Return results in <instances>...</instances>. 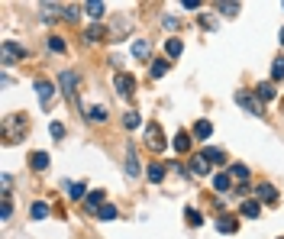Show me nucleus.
<instances>
[{"mask_svg":"<svg viewBox=\"0 0 284 239\" xmlns=\"http://www.w3.org/2000/svg\"><path fill=\"white\" fill-rule=\"evenodd\" d=\"M52 136H55V139H62V136H65V126H62V123H52Z\"/></svg>","mask_w":284,"mask_h":239,"instance_id":"nucleus-38","label":"nucleus"},{"mask_svg":"<svg viewBox=\"0 0 284 239\" xmlns=\"http://www.w3.org/2000/svg\"><path fill=\"white\" fill-rule=\"evenodd\" d=\"M145 146L152 149V152H165L168 142H165V133H161L158 123H148V126H145Z\"/></svg>","mask_w":284,"mask_h":239,"instance_id":"nucleus-3","label":"nucleus"},{"mask_svg":"<svg viewBox=\"0 0 284 239\" xmlns=\"http://www.w3.org/2000/svg\"><path fill=\"white\" fill-rule=\"evenodd\" d=\"M107 201V191H87V207L91 210H100Z\"/></svg>","mask_w":284,"mask_h":239,"instance_id":"nucleus-13","label":"nucleus"},{"mask_svg":"<svg viewBox=\"0 0 284 239\" xmlns=\"http://www.w3.org/2000/svg\"><path fill=\"white\" fill-rule=\"evenodd\" d=\"M133 55H136V58L148 55V42H145V39H136V42H133Z\"/></svg>","mask_w":284,"mask_h":239,"instance_id":"nucleus-29","label":"nucleus"},{"mask_svg":"<svg viewBox=\"0 0 284 239\" xmlns=\"http://www.w3.org/2000/svg\"><path fill=\"white\" fill-rule=\"evenodd\" d=\"M139 123H142V120H139V113H136V110H130V113H123V126H126V129H136V126H139Z\"/></svg>","mask_w":284,"mask_h":239,"instance_id":"nucleus-31","label":"nucleus"},{"mask_svg":"<svg viewBox=\"0 0 284 239\" xmlns=\"http://www.w3.org/2000/svg\"><path fill=\"white\" fill-rule=\"evenodd\" d=\"M58 84H62V91L68 94V97H74V94H78V74H74V71H62Z\"/></svg>","mask_w":284,"mask_h":239,"instance_id":"nucleus-8","label":"nucleus"},{"mask_svg":"<svg viewBox=\"0 0 284 239\" xmlns=\"http://www.w3.org/2000/svg\"><path fill=\"white\" fill-rule=\"evenodd\" d=\"M210 133H213V123H210V120H197V126H194V136L204 142V139H210Z\"/></svg>","mask_w":284,"mask_h":239,"instance_id":"nucleus-14","label":"nucleus"},{"mask_svg":"<svg viewBox=\"0 0 284 239\" xmlns=\"http://www.w3.org/2000/svg\"><path fill=\"white\" fill-rule=\"evenodd\" d=\"M123 168H126V175H130V178H136V175H139V159H136V149H133V146H126Z\"/></svg>","mask_w":284,"mask_h":239,"instance_id":"nucleus-9","label":"nucleus"},{"mask_svg":"<svg viewBox=\"0 0 284 239\" xmlns=\"http://www.w3.org/2000/svg\"><path fill=\"white\" fill-rule=\"evenodd\" d=\"M236 104H239L246 113H252V117H262V97L259 94H252V91L242 87V91H236Z\"/></svg>","mask_w":284,"mask_h":239,"instance_id":"nucleus-1","label":"nucleus"},{"mask_svg":"<svg viewBox=\"0 0 284 239\" xmlns=\"http://www.w3.org/2000/svg\"><path fill=\"white\" fill-rule=\"evenodd\" d=\"M29 52L23 49V45H16L13 39H3V65H13V61H23Z\"/></svg>","mask_w":284,"mask_h":239,"instance_id":"nucleus-4","label":"nucleus"},{"mask_svg":"<svg viewBox=\"0 0 284 239\" xmlns=\"http://www.w3.org/2000/svg\"><path fill=\"white\" fill-rule=\"evenodd\" d=\"M165 52H168V58H181L184 42H181V39H168V42H165Z\"/></svg>","mask_w":284,"mask_h":239,"instance_id":"nucleus-17","label":"nucleus"},{"mask_svg":"<svg viewBox=\"0 0 284 239\" xmlns=\"http://www.w3.org/2000/svg\"><path fill=\"white\" fill-rule=\"evenodd\" d=\"M84 36H87V42H100L107 32H104V26H100V23H94V26H87V29H84Z\"/></svg>","mask_w":284,"mask_h":239,"instance_id":"nucleus-19","label":"nucleus"},{"mask_svg":"<svg viewBox=\"0 0 284 239\" xmlns=\"http://www.w3.org/2000/svg\"><path fill=\"white\" fill-rule=\"evenodd\" d=\"M10 214H13V204H10V197L3 194V207H0V217H3V220H10Z\"/></svg>","mask_w":284,"mask_h":239,"instance_id":"nucleus-35","label":"nucleus"},{"mask_svg":"<svg viewBox=\"0 0 284 239\" xmlns=\"http://www.w3.org/2000/svg\"><path fill=\"white\" fill-rule=\"evenodd\" d=\"M174 149H178V152H191V136L178 133V136H174Z\"/></svg>","mask_w":284,"mask_h":239,"instance_id":"nucleus-23","label":"nucleus"},{"mask_svg":"<svg viewBox=\"0 0 284 239\" xmlns=\"http://www.w3.org/2000/svg\"><path fill=\"white\" fill-rule=\"evenodd\" d=\"M242 217H249V220H259V214H262V204L259 201H252V197H249V201H242Z\"/></svg>","mask_w":284,"mask_h":239,"instance_id":"nucleus-11","label":"nucleus"},{"mask_svg":"<svg viewBox=\"0 0 284 239\" xmlns=\"http://www.w3.org/2000/svg\"><path fill=\"white\" fill-rule=\"evenodd\" d=\"M191 172L197 175V178H204V175H210V162L204 159V152H200V155H194V159H191Z\"/></svg>","mask_w":284,"mask_h":239,"instance_id":"nucleus-10","label":"nucleus"},{"mask_svg":"<svg viewBox=\"0 0 284 239\" xmlns=\"http://www.w3.org/2000/svg\"><path fill=\"white\" fill-rule=\"evenodd\" d=\"M113 84H117V94H123V97H133V94H136V78H133V74L117 71L113 74Z\"/></svg>","mask_w":284,"mask_h":239,"instance_id":"nucleus-5","label":"nucleus"},{"mask_svg":"<svg viewBox=\"0 0 284 239\" xmlns=\"http://www.w3.org/2000/svg\"><path fill=\"white\" fill-rule=\"evenodd\" d=\"M36 94H39V104H42V110H49L52 97H55V84H52V81H45V78H39V81H36Z\"/></svg>","mask_w":284,"mask_h":239,"instance_id":"nucleus-6","label":"nucleus"},{"mask_svg":"<svg viewBox=\"0 0 284 239\" xmlns=\"http://www.w3.org/2000/svg\"><path fill=\"white\" fill-rule=\"evenodd\" d=\"M278 39H281V42H284V29H281V36H278Z\"/></svg>","mask_w":284,"mask_h":239,"instance_id":"nucleus-40","label":"nucleus"},{"mask_svg":"<svg viewBox=\"0 0 284 239\" xmlns=\"http://www.w3.org/2000/svg\"><path fill=\"white\" fill-rule=\"evenodd\" d=\"M84 10L91 13L94 19H100V16H104V13H107V6H104V3H97V0H91V3H84Z\"/></svg>","mask_w":284,"mask_h":239,"instance_id":"nucleus-24","label":"nucleus"},{"mask_svg":"<svg viewBox=\"0 0 284 239\" xmlns=\"http://www.w3.org/2000/svg\"><path fill=\"white\" fill-rule=\"evenodd\" d=\"M168 68H171V65H168V58H155L152 65H148V71H152V78H161Z\"/></svg>","mask_w":284,"mask_h":239,"instance_id":"nucleus-21","label":"nucleus"},{"mask_svg":"<svg viewBox=\"0 0 284 239\" xmlns=\"http://www.w3.org/2000/svg\"><path fill=\"white\" fill-rule=\"evenodd\" d=\"M236 10H239V3H220V13H229V16H233Z\"/></svg>","mask_w":284,"mask_h":239,"instance_id":"nucleus-37","label":"nucleus"},{"mask_svg":"<svg viewBox=\"0 0 284 239\" xmlns=\"http://www.w3.org/2000/svg\"><path fill=\"white\" fill-rule=\"evenodd\" d=\"M272 78H275V81L284 78V55H278V58L272 61Z\"/></svg>","mask_w":284,"mask_h":239,"instance_id":"nucleus-28","label":"nucleus"},{"mask_svg":"<svg viewBox=\"0 0 284 239\" xmlns=\"http://www.w3.org/2000/svg\"><path fill=\"white\" fill-rule=\"evenodd\" d=\"M204 159L210 162V165H226V152H223V149H204Z\"/></svg>","mask_w":284,"mask_h":239,"instance_id":"nucleus-15","label":"nucleus"},{"mask_svg":"<svg viewBox=\"0 0 284 239\" xmlns=\"http://www.w3.org/2000/svg\"><path fill=\"white\" fill-rule=\"evenodd\" d=\"M184 217H187V223H191V227H200V223H204V217H200L194 207H187V214H184Z\"/></svg>","mask_w":284,"mask_h":239,"instance_id":"nucleus-33","label":"nucleus"},{"mask_svg":"<svg viewBox=\"0 0 284 239\" xmlns=\"http://www.w3.org/2000/svg\"><path fill=\"white\" fill-rule=\"evenodd\" d=\"M68 197H71V201H81V197H87V191H84V184H81V181H74V184H68Z\"/></svg>","mask_w":284,"mask_h":239,"instance_id":"nucleus-26","label":"nucleus"},{"mask_svg":"<svg viewBox=\"0 0 284 239\" xmlns=\"http://www.w3.org/2000/svg\"><path fill=\"white\" fill-rule=\"evenodd\" d=\"M255 201L259 204H278V191H275V184H268V181L255 184Z\"/></svg>","mask_w":284,"mask_h":239,"instance_id":"nucleus-7","label":"nucleus"},{"mask_svg":"<svg viewBox=\"0 0 284 239\" xmlns=\"http://www.w3.org/2000/svg\"><path fill=\"white\" fill-rule=\"evenodd\" d=\"M49 49L62 55V52H65V42H62V36H52V39H49Z\"/></svg>","mask_w":284,"mask_h":239,"instance_id":"nucleus-34","label":"nucleus"},{"mask_svg":"<svg viewBox=\"0 0 284 239\" xmlns=\"http://www.w3.org/2000/svg\"><path fill=\"white\" fill-rule=\"evenodd\" d=\"M29 214H32V220H45V217H49V204H42V201H39V204H32V210H29Z\"/></svg>","mask_w":284,"mask_h":239,"instance_id":"nucleus-25","label":"nucleus"},{"mask_svg":"<svg viewBox=\"0 0 284 239\" xmlns=\"http://www.w3.org/2000/svg\"><path fill=\"white\" fill-rule=\"evenodd\" d=\"M181 6H184V10H197V6H200V0H184Z\"/></svg>","mask_w":284,"mask_h":239,"instance_id":"nucleus-39","label":"nucleus"},{"mask_svg":"<svg viewBox=\"0 0 284 239\" xmlns=\"http://www.w3.org/2000/svg\"><path fill=\"white\" fill-rule=\"evenodd\" d=\"M87 120H91V123H104V120H107V107H104V104L91 107V110H87Z\"/></svg>","mask_w":284,"mask_h":239,"instance_id":"nucleus-22","label":"nucleus"},{"mask_svg":"<svg viewBox=\"0 0 284 239\" xmlns=\"http://www.w3.org/2000/svg\"><path fill=\"white\" fill-rule=\"evenodd\" d=\"M29 168L45 172V168H49V152H32V155H29Z\"/></svg>","mask_w":284,"mask_h":239,"instance_id":"nucleus-12","label":"nucleus"},{"mask_svg":"<svg viewBox=\"0 0 284 239\" xmlns=\"http://www.w3.org/2000/svg\"><path fill=\"white\" fill-rule=\"evenodd\" d=\"M19 133H26V113H13V117H6L3 120V139L16 142Z\"/></svg>","mask_w":284,"mask_h":239,"instance_id":"nucleus-2","label":"nucleus"},{"mask_svg":"<svg viewBox=\"0 0 284 239\" xmlns=\"http://www.w3.org/2000/svg\"><path fill=\"white\" fill-rule=\"evenodd\" d=\"M216 230H220V233H236L239 223H236L233 217H220V220H216Z\"/></svg>","mask_w":284,"mask_h":239,"instance_id":"nucleus-20","label":"nucleus"},{"mask_svg":"<svg viewBox=\"0 0 284 239\" xmlns=\"http://www.w3.org/2000/svg\"><path fill=\"white\" fill-rule=\"evenodd\" d=\"M229 172H233V178H239L242 184L249 181V168H246V165H233V168H229Z\"/></svg>","mask_w":284,"mask_h":239,"instance_id":"nucleus-32","label":"nucleus"},{"mask_svg":"<svg viewBox=\"0 0 284 239\" xmlns=\"http://www.w3.org/2000/svg\"><path fill=\"white\" fill-rule=\"evenodd\" d=\"M165 168H168V165H148V168H145V178L152 181V184L165 181Z\"/></svg>","mask_w":284,"mask_h":239,"instance_id":"nucleus-16","label":"nucleus"},{"mask_svg":"<svg viewBox=\"0 0 284 239\" xmlns=\"http://www.w3.org/2000/svg\"><path fill=\"white\" fill-rule=\"evenodd\" d=\"M78 16H81V13H78V6H65V19H71V23H74Z\"/></svg>","mask_w":284,"mask_h":239,"instance_id":"nucleus-36","label":"nucleus"},{"mask_svg":"<svg viewBox=\"0 0 284 239\" xmlns=\"http://www.w3.org/2000/svg\"><path fill=\"white\" fill-rule=\"evenodd\" d=\"M97 217L100 220H117V207H113V204H104V207L97 210Z\"/></svg>","mask_w":284,"mask_h":239,"instance_id":"nucleus-30","label":"nucleus"},{"mask_svg":"<svg viewBox=\"0 0 284 239\" xmlns=\"http://www.w3.org/2000/svg\"><path fill=\"white\" fill-rule=\"evenodd\" d=\"M255 94H259L262 100H275V94H278V91H275V84H272V81H262V84L255 87Z\"/></svg>","mask_w":284,"mask_h":239,"instance_id":"nucleus-18","label":"nucleus"},{"mask_svg":"<svg viewBox=\"0 0 284 239\" xmlns=\"http://www.w3.org/2000/svg\"><path fill=\"white\" fill-rule=\"evenodd\" d=\"M213 188L220 191V194H223V191H229V172H220V175H216V178H213Z\"/></svg>","mask_w":284,"mask_h":239,"instance_id":"nucleus-27","label":"nucleus"}]
</instances>
